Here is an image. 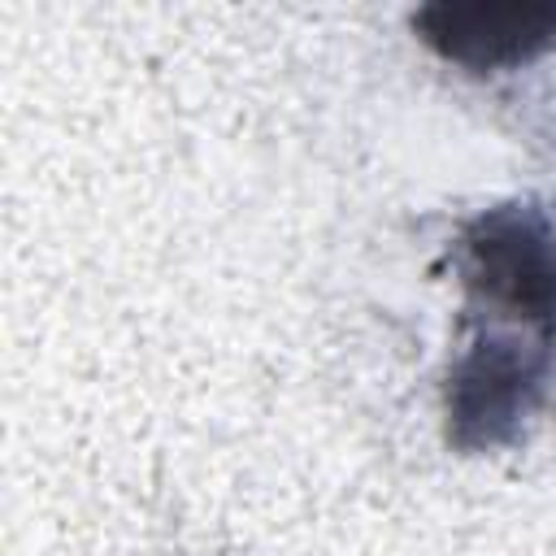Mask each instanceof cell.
I'll return each mask as SVG.
<instances>
[{"label":"cell","instance_id":"obj_1","mask_svg":"<svg viewBox=\"0 0 556 556\" xmlns=\"http://www.w3.org/2000/svg\"><path fill=\"white\" fill-rule=\"evenodd\" d=\"M413 30L443 61L504 70L556 48V0H443L417 9Z\"/></svg>","mask_w":556,"mask_h":556}]
</instances>
